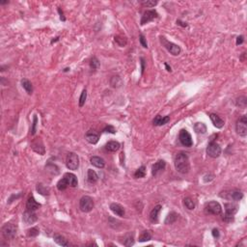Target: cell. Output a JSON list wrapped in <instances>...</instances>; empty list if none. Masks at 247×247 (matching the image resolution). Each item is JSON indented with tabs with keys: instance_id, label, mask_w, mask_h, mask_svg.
<instances>
[{
	"instance_id": "6da1fadb",
	"label": "cell",
	"mask_w": 247,
	"mask_h": 247,
	"mask_svg": "<svg viewBox=\"0 0 247 247\" xmlns=\"http://www.w3.org/2000/svg\"><path fill=\"white\" fill-rule=\"evenodd\" d=\"M175 168L180 174H187L190 170V163H189V157L184 151H179L175 156L174 159Z\"/></svg>"
},
{
	"instance_id": "7a4b0ae2",
	"label": "cell",
	"mask_w": 247,
	"mask_h": 247,
	"mask_svg": "<svg viewBox=\"0 0 247 247\" xmlns=\"http://www.w3.org/2000/svg\"><path fill=\"white\" fill-rule=\"evenodd\" d=\"M2 235L4 236L5 240H12L15 239L16 235V227L12 223H6L2 226Z\"/></svg>"
},
{
	"instance_id": "3957f363",
	"label": "cell",
	"mask_w": 247,
	"mask_h": 247,
	"mask_svg": "<svg viewBox=\"0 0 247 247\" xmlns=\"http://www.w3.org/2000/svg\"><path fill=\"white\" fill-rule=\"evenodd\" d=\"M224 207H225L224 220L225 221H232L234 219V215L237 212L239 207L234 203H226L224 205Z\"/></svg>"
},
{
	"instance_id": "277c9868",
	"label": "cell",
	"mask_w": 247,
	"mask_h": 247,
	"mask_svg": "<svg viewBox=\"0 0 247 247\" xmlns=\"http://www.w3.org/2000/svg\"><path fill=\"white\" fill-rule=\"evenodd\" d=\"M160 42H161V44H163V46L165 47V49L174 56H177V55H179L180 52H182V49H180V47L178 44L167 41L164 37H160Z\"/></svg>"
},
{
	"instance_id": "5b68a950",
	"label": "cell",
	"mask_w": 247,
	"mask_h": 247,
	"mask_svg": "<svg viewBox=\"0 0 247 247\" xmlns=\"http://www.w3.org/2000/svg\"><path fill=\"white\" fill-rule=\"evenodd\" d=\"M205 211H206V213L207 214L220 215L222 213V207L216 201H211L206 205Z\"/></svg>"
},
{
	"instance_id": "8992f818",
	"label": "cell",
	"mask_w": 247,
	"mask_h": 247,
	"mask_svg": "<svg viewBox=\"0 0 247 247\" xmlns=\"http://www.w3.org/2000/svg\"><path fill=\"white\" fill-rule=\"evenodd\" d=\"M221 151H221L220 146L214 141H211L210 143H208L207 147V155L208 156L212 157V158L219 157L220 155H221Z\"/></svg>"
},
{
	"instance_id": "52a82bcc",
	"label": "cell",
	"mask_w": 247,
	"mask_h": 247,
	"mask_svg": "<svg viewBox=\"0 0 247 247\" xmlns=\"http://www.w3.org/2000/svg\"><path fill=\"white\" fill-rule=\"evenodd\" d=\"M79 208L83 212H90L94 208V201L90 196H83L79 201Z\"/></svg>"
},
{
	"instance_id": "ba28073f",
	"label": "cell",
	"mask_w": 247,
	"mask_h": 247,
	"mask_svg": "<svg viewBox=\"0 0 247 247\" xmlns=\"http://www.w3.org/2000/svg\"><path fill=\"white\" fill-rule=\"evenodd\" d=\"M235 131L240 136L245 137L247 135V117L243 115L240 119L237 120L235 125Z\"/></svg>"
},
{
	"instance_id": "9c48e42d",
	"label": "cell",
	"mask_w": 247,
	"mask_h": 247,
	"mask_svg": "<svg viewBox=\"0 0 247 247\" xmlns=\"http://www.w3.org/2000/svg\"><path fill=\"white\" fill-rule=\"evenodd\" d=\"M66 166L70 170H77L79 166V158L75 153H70L66 158Z\"/></svg>"
},
{
	"instance_id": "30bf717a",
	"label": "cell",
	"mask_w": 247,
	"mask_h": 247,
	"mask_svg": "<svg viewBox=\"0 0 247 247\" xmlns=\"http://www.w3.org/2000/svg\"><path fill=\"white\" fill-rule=\"evenodd\" d=\"M179 140L180 143H182V145L184 146V147L189 148V147H192V145H193L192 137H191L190 133H189L186 129H182L179 131Z\"/></svg>"
},
{
	"instance_id": "8fae6325",
	"label": "cell",
	"mask_w": 247,
	"mask_h": 247,
	"mask_svg": "<svg viewBox=\"0 0 247 247\" xmlns=\"http://www.w3.org/2000/svg\"><path fill=\"white\" fill-rule=\"evenodd\" d=\"M157 17H158V14L156 10H148L143 14V16H142L140 24L145 25L149 23L150 21H153L155 18H157Z\"/></svg>"
},
{
	"instance_id": "7c38bea8",
	"label": "cell",
	"mask_w": 247,
	"mask_h": 247,
	"mask_svg": "<svg viewBox=\"0 0 247 247\" xmlns=\"http://www.w3.org/2000/svg\"><path fill=\"white\" fill-rule=\"evenodd\" d=\"M221 197H224L228 200H232V201H240L241 199L243 198V193L240 190H237V189H233V190H230L226 192V194L224 195H220Z\"/></svg>"
},
{
	"instance_id": "4fadbf2b",
	"label": "cell",
	"mask_w": 247,
	"mask_h": 247,
	"mask_svg": "<svg viewBox=\"0 0 247 247\" xmlns=\"http://www.w3.org/2000/svg\"><path fill=\"white\" fill-rule=\"evenodd\" d=\"M31 148H32V150L35 151V153L39 154V155H41V156H44V153H45L44 145V143H43L42 139H40V138H37V139H35V140L32 142Z\"/></svg>"
},
{
	"instance_id": "5bb4252c",
	"label": "cell",
	"mask_w": 247,
	"mask_h": 247,
	"mask_svg": "<svg viewBox=\"0 0 247 247\" xmlns=\"http://www.w3.org/2000/svg\"><path fill=\"white\" fill-rule=\"evenodd\" d=\"M166 167V162L164 160L162 159H160L158 161H156V162L153 165V167H151V175H153L154 177H156L157 175H159L162 171L165 169Z\"/></svg>"
},
{
	"instance_id": "9a60e30c",
	"label": "cell",
	"mask_w": 247,
	"mask_h": 247,
	"mask_svg": "<svg viewBox=\"0 0 247 247\" xmlns=\"http://www.w3.org/2000/svg\"><path fill=\"white\" fill-rule=\"evenodd\" d=\"M22 220L25 224L27 225H30V224H33L35 223L37 220H38V216L37 214L32 212V211H26L24 213H23V216H22Z\"/></svg>"
},
{
	"instance_id": "2e32d148",
	"label": "cell",
	"mask_w": 247,
	"mask_h": 247,
	"mask_svg": "<svg viewBox=\"0 0 247 247\" xmlns=\"http://www.w3.org/2000/svg\"><path fill=\"white\" fill-rule=\"evenodd\" d=\"M110 210L112 211L113 213H115L116 215H118L120 217L125 216V208H124V207L118 203H112L110 205Z\"/></svg>"
},
{
	"instance_id": "e0dca14e",
	"label": "cell",
	"mask_w": 247,
	"mask_h": 247,
	"mask_svg": "<svg viewBox=\"0 0 247 247\" xmlns=\"http://www.w3.org/2000/svg\"><path fill=\"white\" fill-rule=\"evenodd\" d=\"M39 207H41V204L38 203V202L35 200V198H34L33 196H30L29 198H28L27 203H26V208H27L28 211L35 212V211H37Z\"/></svg>"
},
{
	"instance_id": "ac0fdd59",
	"label": "cell",
	"mask_w": 247,
	"mask_h": 247,
	"mask_svg": "<svg viewBox=\"0 0 247 247\" xmlns=\"http://www.w3.org/2000/svg\"><path fill=\"white\" fill-rule=\"evenodd\" d=\"M161 208H162V207H161L160 205H157L156 206L153 210H151V213H150V220L151 222H153V223H157L158 222V215H159V212L161 211Z\"/></svg>"
},
{
	"instance_id": "d6986e66",
	"label": "cell",
	"mask_w": 247,
	"mask_h": 247,
	"mask_svg": "<svg viewBox=\"0 0 247 247\" xmlns=\"http://www.w3.org/2000/svg\"><path fill=\"white\" fill-rule=\"evenodd\" d=\"M210 118H211V120H212V122L213 124V126L216 128H222L224 127V124H225L224 121L218 115H216V114H214V113L210 114Z\"/></svg>"
},
{
	"instance_id": "ffe728a7",
	"label": "cell",
	"mask_w": 247,
	"mask_h": 247,
	"mask_svg": "<svg viewBox=\"0 0 247 247\" xmlns=\"http://www.w3.org/2000/svg\"><path fill=\"white\" fill-rule=\"evenodd\" d=\"M64 178L67 179V182L69 184V186H72V187H77L78 185V180H77V178L74 174L72 173H66L64 175Z\"/></svg>"
},
{
	"instance_id": "44dd1931",
	"label": "cell",
	"mask_w": 247,
	"mask_h": 247,
	"mask_svg": "<svg viewBox=\"0 0 247 247\" xmlns=\"http://www.w3.org/2000/svg\"><path fill=\"white\" fill-rule=\"evenodd\" d=\"M91 164L97 168H103L105 166V161H104L103 158H101L100 156H92L91 157Z\"/></svg>"
},
{
	"instance_id": "7402d4cb",
	"label": "cell",
	"mask_w": 247,
	"mask_h": 247,
	"mask_svg": "<svg viewBox=\"0 0 247 247\" xmlns=\"http://www.w3.org/2000/svg\"><path fill=\"white\" fill-rule=\"evenodd\" d=\"M169 121H170V117L169 116H164L163 117V116L157 115L153 120V124L156 127H160V126H163V125H165V124H167Z\"/></svg>"
},
{
	"instance_id": "603a6c76",
	"label": "cell",
	"mask_w": 247,
	"mask_h": 247,
	"mask_svg": "<svg viewBox=\"0 0 247 247\" xmlns=\"http://www.w3.org/2000/svg\"><path fill=\"white\" fill-rule=\"evenodd\" d=\"M85 138H86L87 142H89L90 144H93V145L97 144L99 142V139H100L99 135L95 133V132H92L91 130L87 132L86 135H85Z\"/></svg>"
},
{
	"instance_id": "cb8c5ba5",
	"label": "cell",
	"mask_w": 247,
	"mask_h": 247,
	"mask_svg": "<svg viewBox=\"0 0 247 247\" xmlns=\"http://www.w3.org/2000/svg\"><path fill=\"white\" fill-rule=\"evenodd\" d=\"M120 147H121V145L117 141H109L108 143H106V145H105V149L109 151H112V153L117 151L120 149Z\"/></svg>"
},
{
	"instance_id": "d4e9b609",
	"label": "cell",
	"mask_w": 247,
	"mask_h": 247,
	"mask_svg": "<svg viewBox=\"0 0 247 247\" xmlns=\"http://www.w3.org/2000/svg\"><path fill=\"white\" fill-rule=\"evenodd\" d=\"M53 240H54V241H55L57 244L60 245V246H68V245H69L68 240H66L62 235L55 234V235H53Z\"/></svg>"
},
{
	"instance_id": "484cf974",
	"label": "cell",
	"mask_w": 247,
	"mask_h": 247,
	"mask_svg": "<svg viewBox=\"0 0 247 247\" xmlns=\"http://www.w3.org/2000/svg\"><path fill=\"white\" fill-rule=\"evenodd\" d=\"M21 85H22L23 89L27 92L28 95H31V94L33 93V86H32V83H31L29 80H28V79L23 78V79L21 80Z\"/></svg>"
},
{
	"instance_id": "4316f807",
	"label": "cell",
	"mask_w": 247,
	"mask_h": 247,
	"mask_svg": "<svg viewBox=\"0 0 247 247\" xmlns=\"http://www.w3.org/2000/svg\"><path fill=\"white\" fill-rule=\"evenodd\" d=\"M194 130L199 134H204L207 132V126L204 123H196L194 125Z\"/></svg>"
},
{
	"instance_id": "83f0119b",
	"label": "cell",
	"mask_w": 247,
	"mask_h": 247,
	"mask_svg": "<svg viewBox=\"0 0 247 247\" xmlns=\"http://www.w3.org/2000/svg\"><path fill=\"white\" fill-rule=\"evenodd\" d=\"M110 84L113 88H119L123 85V80L120 77H112L110 80Z\"/></svg>"
},
{
	"instance_id": "f1b7e54d",
	"label": "cell",
	"mask_w": 247,
	"mask_h": 247,
	"mask_svg": "<svg viewBox=\"0 0 247 247\" xmlns=\"http://www.w3.org/2000/svg\"><path fill=\"white\" fill-rule=\"evenodd\" d=\"M87 177H88V180H89V183L93 184V183H96L97 180L99 179V176L98 174L95 172L94 170L92 169H89L88 170V174H87Z\"/></svg>"
},
{
	"instance_id": "f546056e",
	"label": "cell",
	"mask_w": 247,
	"mask_h": 247,
	"mask_svg": "<svg viewBox=\"0 0 247 247\" xmlns=\"http://www.w3.org/2000/svg\"><path fill=\"white\" fill-rule=\"evenodd\" d=\"M151 240V235L150 232L148 231H144L142 232V234L139 235V239H138V241L139 242H146V241H149Z\"/></svg>"
},
{
	"instance_id": "4dcf8cb0",
	"label": "cell",
	"mask_w": 247,
	"mask_h": 247,
	"mask_svg": "<svg viewBox=\"0 0 247 247\" xmlns=\"http://www.w3.org/2000/svg\"><path fill=\"white\" fill-rule=\"evenodd\" d=\"M178 219V214L175 212H171L165 219V224H173Z\"/></svg>"
},
{
	"instance_id": "1f68e13d",
	"label": "cell",
	"mask_w": 247,
	"mask_h": 247,
	"mask_svg": "<svg viewBox=\"0 0 247 247\" xmlns=\"http://www.w3.org/2000/svg\"><path fill=\"white\" fill-rule=\"evenodd\" d=\"M146 176V167L144 165H142L141 167H139L134 173V178L136 179H141L144 178Z\"/></svg>"
},
{
	"instance_id": "d6a6232c",
	"label": "cell",
	"mask_w": 247,
	"mask_h": 247,
	"mask_svg": "<svg viewBox=\"0 0 247 247\" xmlns=\"http://www.w3.org/2000/svg\"><path fill=\"white\" fill-rule=\"evenodd\" d=\"M69 186V184L67 182V179H66L64 177L59 180L58 183H57V188H58V190L60 191H63L65 189H67V187Z\"/></svg>"
},
{
	"instance_id": "836d02e7",
	"label": "cell",
	"mask_w": 247,
	"mask_h": 247,
	"mask_svg": "<svg viewBox=\"0 0 247 247\" xmlns=\"http://www.w3.org/2000/svg\"><path fill=\"white\" fill-rule=\"evenodd\" d=\"M123 244L125 246H132L134 244V239H133V235L131 234H128L125 236V239H124V241H123Z\"/></svg>"
},
{
	"instance_id": "e575fe53",
	"label": "cell",
	"mask_w": 247,
	"mask_h": 247,
	"mask_svg": "<svg viewBox=\"0 0 247 247\" xmlns=\"http://www.w3.org/2000/svg\"><path fill=\"white\" fill-rule=\"evenodd\" d=\"M37 191L39 192L40 194H42V195L46 196V195L49 194V187H45L42 184H39L37 185Z\"/></svg>"
},
{
	"instance_id": "d590c367",
	"label": "cell",
	"mask_w": 247,
	"mask_h": 247,
	"mask_svg": "<svg viewBox=\"0 0 247 247\" xmlns=\"http://www.w3.org/2000/svg\"><path fill=\"white\" fill-rule=\"evenodd\" d=\"M184 203V206L186 207V208H188L189 211H192L195 208V203L191 198H189V197L185 198Z\"/></svg>"
},
{
	"instance_id": "8d00e7d4",
	"label": "cell",
	"mask_w": 247,
	"mask_h": 247,
	"mask_svg": "<svg viewBox=\"0 0 247 247\" xmlns=\"http://www.w3.org/2000/svg\"><path fill=\"white\" fill-rule=\"evenodd\" d=\"M114 40H115V42H116L120 46H125V45H127V44H128L127 38H126V37H123V36H115V38H114Z\"/></svg>"
},
{
	"instance_id": "74e56055",
	"label": "cell",
	"mask_w": 247,
	"mask_h": 247,
	"mask_svg": "<svg viewBox=\"0 0 247 247\" xmlns=\"http://www.w3.org/2000/svg\"><path fill=\"white\" fill-rule=\"evenodd\" d=\"M90 68L94 71H96L100 68V61L98 60L97 57H93L90 61Z\"/></svg>"
},
{
	"instance_id": "f35d334b",
	"label": "cell",
	"mask_w": 247,
	"mask_h": 247,
	"mask_svg": "<svg viewBox=\"0 0 247 247\" xmlns=\"http://www.w3.org/2000/svg\"><path fill=\"white\" fill-rule=\"evenodd\" d=\"M142 5L144 7H147V8H151V7H155L156 5H157V1H155V0H143V1L140 2Z\"/></svg>"
},
{
	"instance_id": "ab89813d",
	"label": "cell",
	"mask_w": 247,
	"mask_h": 247,
	"mask_svg": "<svg viewBox=\"0 0 247 247\" xmlns=\"http://www.w3.org/2000/svg\"><path fill=\"white\" fill-rule=\"evenodd\" d=\"M247 104V99L246 97H240L236 100V105L240 106V108H245Z\"/></svg>"
},
{
	"instance_id": "60d3db41",
	"label": "cell",
	"mask_w": 247,
	"mask_h": 247,
	"mask_svg": "<svg viewBox=\"0 0 247 247\" xmlns=\"http://www.w3.org/2000/svg\"><path fill=\"white\" fill-rule=\"evenodd\" d=\"M86 99H87V91L83 90L81 95H80V98H79V107H82L84 105L85 101H86Z\"/></svg>"
},
{
	"instance_id": "b9f144b4",
	"label": "cell",
	"mask_w": 247,
	"mask_h": 247,
	"mask_svg": "<svg viewBox=\"0 0 247 247\" xmlns=\"http://www.w3.org/2000/svg\"><path fill=\"white\" fill-rule=\"evenodd\" d=\"M40 231L38 228L34 227V228H31L30 230H28V235L31 236V237H34V236H37L38 235H39Z\"/></svg>"
},
{
	"instance_id": "7bdbcfd3",
	"label": "cell",
	"mask_w": 247,
	"mask_h": 247,
	"mask_svg": "<svg viewBox=\"0 0 247 247\" xmlns=\"http://www.w3.org/2000/svg\"><path fill=\"white\" fill-rule=\"evenodd\" d=\"M37 123H38V117L36 115H34V118H33V124H32V128H31V134L34 135L36 133V130H37Z\"/></svg>"
},
{
	"instance_id": "ee69618b",
	"label": "cell",
	"mask_w": 247,
	"mask_h": 247,
	"mask_svg": "<svg viewBox=\"0 0 247 247\" xmlns=\"http://www.w3.org/2000/svg\"><path fill=\"white\" fill-rule=\"evenodd\" d=\"M139 41H140V44L141 45L144 47V49H148V44H147V41L145 39V36L143 34H140L139 35Z\"/></svg>"
},
{
	"instance_id": "f6af8a7d",
	"label": "cell",
	"mask_w": 247,
	"mask_h": 247,
	"mask_svg": "<svg viewBox=\"0 0 247 247\" xmlns=\"http://www.w3.org/2000/svg\"><path fill=\"white\" fill-rule=\"evenodd\" d=\"M103 132H109V133L114 134V133H116V130H115V128H114V127L109 125V126H106L103 128Z\"/></svg>"
},
{
	"instance_id": "bcb514c9",
	"label": "cell",
	"mask_w": 247,
	"mask_h": 247,
	"mask_svg": "<svg viewBox=\"0 0 247 247\" xmlns=\"http://www.w3.org/2000/svg\"><path fill=\"white\" fill-rule=\"evenodd\" d=\"M244 42V37L243 36H239L236 38V45L241 44Z\"/></svg>"
},
{
	"instance_id": "7dc6e473",
	"label": "cell",
	"mask_w": 247,
	"mask_h": 247,
	"mask_svg": "<svg viewBox=\"0 0 247 247\" xmlns=\"http://www.w3.org/2000/svg\"><path fill=\"white\" fill-rule=\"evenodd\" d=\"M140 60H141V73H143L145 71V59L142 57V58H140Z\"/></svg>"
},
{
	"instance_id": "c3c4849f",
	"label": "cell",
	"mask_w": 247,
	"mask_h": 247,
	"mask_svg": "<svg viewBox=\"0 0 247 247\" xmlns=\"http://www.w3.org/2000/svg\"><path fill=\"white\" fill-rule=\"evenodd\" d=\"M212 234L213 237H215V239H218V237H219V235H220L219 231H218L217 229H213L212 232Z\"/></svg>"
},
{
	"instance_id": "681fc988",
	"label": "cell",
	"mask_w": 247,
	"mask_h": 247,
	"mask_svg": "<svg viewBox=\"0 0 247 247\" xmlns=\"http://www.w3.org/2000/svg\"><path fill=\"white\" fill-rule=\"evenodd\" d=\"M58 13H59V15H60V20H61L62 21H66V17L64 16V13H63V11L61 10V8H58Z\"/></svg>"
},
{
	"instance_id": "f907efd6",
	"label": "cell",
	"mask_w": 247,
	"mask_h": 247,
	"mask_svg": "<svg viewBox=\"0 0 247 247\" xmlns=\"http://www.w3.org/2000/svg\"><path fill=\"white\" fill-rule=\"evenodd\" d=\"M177 24H179V25H180V26H183V27H187V23H186V22H184V21H179V20L177 21Z\"/></svg>"
},
{
	"instance_id": "816d5d0a",
	"label": "cell",
	"mask_w": 247,
	"mask_h": 247,
	"mask_svg": "<svg viewBox=\"0 0 247 247\" xmlns=\"http://www.w3.org/2000/svg\"><path fill=\"white\" fill-rule=\"evenodd\" d=\"M164 66H165V68H166L167 72H172V70H171V67H170V66H169L167 63H165V64H164Z\"/></svg>"
},
{
	"instance_id": "f5cc1de1",
	"label": "cell",
	"mask_w": 247,
	"mask_h": 247,
	"mask_svg": "<svg viewBox=\"0 0 247 247\" xmlns=\"http://www.w3.org/2000/svg\"><path fill=\"white\" fill-rule=\"evenodd\" d=\"M58 40H59V37H57V38H55V39H54V40H52V41H51V44H53V43L57 42V41H58Z\"/></svg>"
},
{
	"instance_id": "db71d44e",
	"label": "cell",
	"mask_w": 247,
	"mask_h": 247,
	"mask_svg": "<svg viewBox=\"0 0 247 247\" xmlns=\"http://www.w3.org/2000/svg\"><path fill=\"white\" fill-rule=\"evenodd\" d=\"M7 3H9V1H8V0H6V1H0V4H1V5L7 4Z\"/></svg>"
},
{
	"instance_id": "11a10c76",
	"label": "cell",
	"mask_w": 247,
	"mask_h": 247,
	"mask_svg": "<svg viewBox=\"0 0 247 247\" xmlns=\"http://www.w3.org/2000/svg\"><path fill=\"white\" fill-rule=\"evenodd\" d=\"M70 71V68H66L65 70H64V72H69Z\"/></svg>"
}]
</instances>
